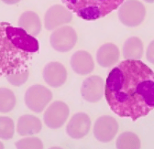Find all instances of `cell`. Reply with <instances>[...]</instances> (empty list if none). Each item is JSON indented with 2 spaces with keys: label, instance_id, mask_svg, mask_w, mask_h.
Listing matches in <instances>:
<instances>
[{
  "label": "cell",
  "instance_id": "44dd1931",
  "mask_svg": "<svg viewBox=\"0 0 154 149\" xmlns=\"http://www.w3.org/2000/svg\"><path fill=\"white\" fill-rule=\"evenodd\" d=\"M15 133V124L11 118L0 116V139H11Z\"/></svg>",
  "mask_w": 154,
  "mask_h": 149
},
{
  "label": "cell",
  "instance_id": "d6986e66",
  "mask_svg": "<svg viewBox=\"0 0 154 149\" xmlns=\"http://www.w3.org/2000/svg\"><path fill=\"white\" fill-rule=\"evenodd\" d=\"M118 149H139L141 147L140 137L132 132H125L119 136L116 141Z\"/></svg>",
  "mask_w": 154,
  "mask_h": 149
},
{
  "label": "cell",
  "instance_id": "5bb4252c",
  "mask_svg": "<svg viewBox=\"0 0 154 149\" xmlns=\"http://www.w3.org/2000/svg\"><path fill=\"white\" fill-rule=\"evenodd\" d=\"M71 67L75 73L85 76L94 70V62L89 52L85 50H78L72 56Z\"/></svg>",
  "mask_w": 154,
  "mask_h": 149
},
{
  "label": "cell",
  "instance_id": "ac0fdd59",
  "mask_svg": "<svg viewBox=\"0 0 154 149\" xmlns=\"http://www.w3.org/2000/svg\"><path fill=\"white\" fill-rule=\"evenodd\" d=\"M143 55L142 40L137 37L128 39L123 45V56L127 60H140Z\"/></svg>",
  "mask_w": 154,
  "mask_h": 149
},
{
  "label": "cell",
  "instance_id": "5b68a950",
  "mask_svg": "<svg viewBox=\"0 0 154 149\" xmlns=\"http://www.w3.org/2000/svg\"><path fill=\"white\" fill-rule=\"evenodd\" d=\"M119 17L127 27H138L145 18L146 9L139 0H127L119 6Z\"/></svg>",
  "mask_w": 154,
  "mask_h": 149
},
{
  "label": "cell",
  "instance_id": "9a60e30c",
  "mask_svg": "<svg viewBox=\"0 0 154 149\" xmlns=\"http://www.w3.org/2000/svg\"><path fill=\"white\" fill-rule=\"evenodd\" d=\"M119 60V49L113 43L103 44L96 53V61L103 68L114 66Z\"/></svg>",
  "mask_w": 154,
  "mask_h": 149
},
{
  "label": "cell",
  "instance_id": "30bf717a",
  "mask_svg": "<svg viewBox=\"0 0 154 149\" xmlns=\"http://www.w3.org/2000/svg\"><path fill=\"white\" fill-rule=\"evenodd\" d=\"M72 18V13L67 7L61 5H54L45 13L44 25L46 29L52 30L64 24L70 23Z\"/></svg>",
  "mask_w": 154,
  "mask_h": 149
},
{
  "label": "cell",
  "instance_id": "603a6c76",
  "mask_svg": "<svg viewBox=\"0 0 154 149\" xmlns=\"http://www.w3.org/2000/svg\"><path fill=\"white\" fill-rule=\"evenodd\" d=\"M29 76V70L27 68L20 71L9 74V75L6 76V78L10 84L14 86H21L28 81Z\"/></svg>",
  "mask_w": 154,
  "mask_h": 149
},
{
  "label": "cell",
  "instance_id": "8fae6325",
  "mask_svg": "<svg viewBox=\"0 0 154 149\" xmlns=\"http://www.w3.org/2000/svg\"><path fill=\"white\" fill-rule=\"evenodd\" d=\"M104 82L99 76H90L85 79L81 87V94L88 103H97L104 95Z\"/></svg>",
  "mask_w": 154,
  "mask_h": 149
},
{
  "label": "cell",
  "instance_id": "ba28073f",
  "mask_svg": "<svg viewBox=\"0 0 154 149\" xmlns=\"http://www.w3.org/2000/svg\"><path fill=\"white\" fill-rule=\"evenodd\" d=\"M70 110L68 105L61 101L52 103L44 113V123L51 129L62 127L69 117Z\"/></svg>",
  "mask_w": 154,
  "mask_h": 149
},
{
  "label": "cell",
  "instance_id": "e0dca14e",
  "mask_svg": "<svg viewBox=\"0 0 154 149\" xmlns=\"http://www.w3.org/2000/svg\"><path fill=\"white\" fill-rule=\"evenodd\" d=\"M18 26L29 34L37 36L42 30V22L38 15L33 11H26L21 14L18 19Z\"/></svg>",
  "mask_w": 154,
  "mask_h": 149
},
{
  "label": "cell",
  "instance_id": "ffe728a7",
  "mask_svg": "<svg viewBox=\"0 0 154 149\" xmlns=\"http://www.w3.org/2000/svg\"><path fill=\"white\" fill-rule=\"evenodd\" d=\"M16 105L14 92L5 87L0 88V113L7 114L11 112Z\"/></svg>",
  "mask_w": 154,
  "mask_h": 149
},
{
  "label": "cell",
  "instance_id": "d4e9b609",
  "mask_svg": "<svg viewBox=\"0 0 154 149\" xmlns=\"http://www.w3.org/2000/svg\"><path fill=\"white\" fill-rule=\"evenodd\" d=\"M2 1L8 5H14V4H17L18 2H20L21 0H2Z\"/></svg>",
  "mask_w": 154,
  "mask_h": 149
},
{
  "label": "cell",
  "instance_id": "52a82bcc",
  "mask_svg": "<svg viewBox=\"0 0 154 149\" xmlns=\"http://www.w3.org/2000/svg\"><path fill=\"white\" fill-rule=\"evenodd\" d=\"M77 42V33L72 27L64 26L55 29L50 38L51 47L59 52L70 51Z\"/></svg>",
  "mask_w": 154,
  "mask_h": 149
},
{
  "label": "cell",
  "instance_id": "8992f818",
  "mask_svg": "<svg viewBox=\"0 0 154 149\" xmlns=\"http://www.w3.org/2000/svg\"><path fill=\"white\" fill-rule=\"evenodd\" d=\"M52 99L51 91L43 85L37 84L29 87L25 94L27 107L36 114H40L46 108Z\"/></svg>",
  "mask_w": 154,
  "mask_h": 149
},
{
  "label": "cell",
  "instance_id": "2e32d148",
  "mask_svg": "<svg viewBox=\"0 0 154 149\" xmlns=\"http://www.w3.org/2000/svg\"><path fill=\"white\" fill-rule=\"evenodd\" d=\"M42 122L38 117L31 115H25L18 118L17 132L21 136H30L40 133L42 131Z\"/></svg>",
  "mask_w": 154,
  "mask_h": 149
},
{
  "label": "cell",
  "instance_id": "4316f807",
  "mask_svg": "<svg viewBox=\"0 0 154 149\" xmlns=\"http://www.w3.org/2000/svg\"><path fill=\"white\" fill-rule=\"evenodd\" d=\"M2 148H4V145L1 142H0V149H2Z\"/></svg>",
  "mask_w": 154,
  "mask_h": 149
},
{
  "label": "cell",
  "instance_id": "277c9868",
  "mask_svg": "<svg viewBox=\"0 0 154 149\" xmlns=\"http://www.w3.org/2000/svg\"><path fill=\"white\" fill-rule=\"evenodd\" d=\"M6 34L11 43L18 49L27 53H35L40 49V44L34 36L21 28H15L10 23L6 25Z\"/></svg>",
  "mask_w": 154,
  "mask_h": 149
},
{
  "label": "cell",
  "instance_id": "6da1fadb",
  "mask_svg": "<svg viewBox=\"0 0 154 149\" xmlns=\"http://www.w3.org/2000/svg\"><path fill=\"white\" fill-rule=\"evenodd\" d=\"M104 94L113 113L136 121L154 107V73L140 60H125L109 73Z\"/></svg>",
  "mask_w": 154,
  "mask_h": 149
},
{
  "label": "cell",
  "instance_id": "7402d4cb",
  "mask_svg": "<svg viewBox=\"0 0 154 149\" xmlns=\"http://www.w3.org/2000/svg\"><path fill=\"white\" fill-rule=\"evenodd\" d=\"M15 145L18 149H42L44 147L42 140L38 137H27L20 139L16 143Z\"/></svg>",
  "mask_w": 154,
  "mask_h": 149
},
{
  "label": "cell",
  "instance_id": "9c48e42d",
  "mask_svg": "<svg viewBox=\"0 0 154 149\" xmlns=\"http://www.w3.org/2000/svg\"><path fill=\"white\" fill-rule=\"evenodd\" d=\"M119 124L115 118L109 115H104L95 121L94 125V136L103 143L112 141L119 132Z\"/></svg>",
  "mask_w": 154,
  "mask_h": 149
},
{
  "label": "cell",
  "instance_id": "3957f363",
  "mask_svg": "<svg viewBox=\"0 0 154 149\" xmlns=\"http://www.w3.org/2000/svg\"><path fill=\"white\" fill-rule=\"evenodd\" d=\"M65 7L85 20H96L118 9L124 0H62Z\"/></svg>",
  "mask_w": 154,
  "mask_h": 149
},
{
  "label": "cell",
  "instance_id": "4fadbf2b",
  "mask_svg": "<svg viewBox=\"0 0 154 149\" xmlns=\"http://www.w3.org/2000/svg\"><path fill=\"white\" fill-rule=\"evenodd\" d=\"M43 78L46 83L57 88L63 85L67 80V70L65 67L57 61L48 63L43 70Z\"/></svg>",
  "mask_w": 154,
  "mask_h": 149
},
{
  "label": "cell",
  "instance_id": "7c38bea8",
  "mask_svg": "<svg viewBox=\"0 0 154 149\" xmlns=\"http://www.w3.org/2000/svg\"><path fill=\"white\" fill-rule=\"evenodd\" d=\"M90 128V117L85 113H77L70 119L66 127V132L72 139H81L89 133Z\"/></svg>",
  "mask_w": 154,
  "mask_h": 149
},
{
  "label": "cell",
  "instance_id": "484cf974",
  "mask_svg": "<svg viewBox=\"0 0 154 149\" xmlns=\"http://www.w3.org/2000/svg\"><path fill=\"white\" fill-rule=\"evenodd\" d=\"M144 1L148 2V3H153L154 2V0H144Z\"/></svg>",
  "mask_w": 154,
  "mask_h": 149
},
{
  "label": "cell",
  "instance_id": "cb8c5ba5",
  "mask_svg": "<svg viewBox=\"0 0 154 149\" xmlns=\"http://www.w3.org/2000/svg\"><path fill=\"white\" fill-rule=\"evenodd\" d=\"M153 44L154 42L151 41L149 46L148 47L147 49V59L148 61L150 62V63H153L154 62V55H153Z\"/></svg>",
  "mask_w": 154,
  "mask_h": 149
},
{
  "label": "cell",
  "instance_id": "7a4b0ae2",
  "mask_svg": "<svg viewBox=\"0 0 154 149\" xmlns=\"http://www.w3.org/2000/svg\"><path fill=\"white\" fill-rule=\"evenodd\" d=\"M8 22H0V77L8 76L14 72L28 68L30 53L17 49L6 34Z\"/></svg>",
  "mask_w": 154,
  "mask_h": 149
}]
</instances>
